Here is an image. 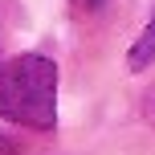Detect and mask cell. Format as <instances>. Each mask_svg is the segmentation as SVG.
Wrapping results in <instances>:
<instances>
[{"label":"cell","mask_w":155,"mask_h":155,"mask_svg":"<svg viewBox=\"0 0 155 155\" xmlns=\"http://www.w3.org/2000/svg\"><path fill=\"white\" fill-rule=\"evenodd\" d=\"M155 57V16L147 21V29H143V37L135 41L131 49V70H147V61Z\"/></svg>","instance_id":"2"},{"label":"cell","mask_w":155,"mask_h":155,"mask_svg":"<svg viewBox=\"0 0 155 155\" xmlns=\"http://www.w3.org/2000/svg\"><path fill=\"white\" fill-rule=\"evenodd\" d=\"M0 114L37 131L57 123V65L45 53H21L0 65Z\"/></svg>","instance_id":"1"},{"label":"cell","mask_w":155,"mask_h":155,"mask_svg":"<svg viewBox=\"0 0 155 155\" xmlns=\"http://www.w3.org/2000/svg\"><path fill=\"white\" fill-rule=\"evenodd\" d=\"M147 118H151V127H155V90L147 94Z\"/></svg>","instance_id":"3"},{"label":"cell","mask_w":155,"mask_h":155,"mask_svg":"<svg viewBox=\"0 0 155 155\" xmlns=\"http://www.w3.org/2000/svg\"><path fill=\"white\" fill-rule=\"evenodd\" d=\"M0 155H16V147H12L8 139H0Z\"/></svg>","instance_id":"4"}]
</instances>
